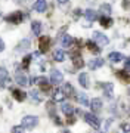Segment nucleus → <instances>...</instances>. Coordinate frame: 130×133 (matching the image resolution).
<instances>
[{"label":"nucleus","mask_w":130,"mask_h":133,"mask_svg":"<svg viewBox=\"0 0 130 133\" xmlns=\"http://www.w3.org/2000/svg\"><path fill=\"white\" fill-rule=\"evenodd\" d=\"M39 124V118L36 115H25L24 118L21 120V126L25 129H33Z\"/></svg>","instance_id":"nucleus-1"},{"label":"nucleus","mask_w":130,"mask_h":133,"mask_svg":"<svg viewBox=\"0 0 130 133\" xmlns=\"http://www.w3.org/2000/svg\"><path fill=\"white\" fill-rule=\"evenodd\" d=\"M84 120H86V123L90 124L93 129L99 130V127H101V118H98L95 114H92V112H86V114H84Z\"/></svg>","instance_id":"nucleus-2"},{"label":"nucleus","mask_w":130,"mask_h":133,"mask_svg":"<svg viewBox=\"0 0 130 133\" xmlns=\"http://www.w3.org/2000/svg\"><path fill=\"white\" fill-rule=\"evenodd\" d=\"M93 40L99 44V46H106L108 43H110V40H108V37H106L105 34L99 33V31H95L93 33Z\"/></svg>","instance_id":"nucleus-3"},{"label":"nucleus","mask_w":130,"mask_h":133,"mask_svg":"<svg viewBox=\"0 0 130 133\" xmlns=\"http://www.w3.org/2000/svg\"><path fill=\"white\" fill-rule=\"evenodd\" d=\"M6 21H8L9 24H21V21H22V14H21V12H12L10 15L6 16Z\"/></svg>","instance_id":"nucleus-4"},{"label":"nucleus","mask_w":130,"mask_h":133,"mask_svg":"<svg viewBox=\"0 0 130 133\" xmlns=\"http://www.w3.org/2000/svg\"><path fill=\"white\" fill-rule=\"evenodd\" d=\"M64 81V76L62 72L58 71V70H53L52 72H50V83H53V84H59V83H62Z\"/></svg>","instance_id":"nucleus-5"},{"label":"nucleus","mask_w":130,"mask_h":133,"mask_svg":"<svg viewBox=\"0 0 130 133\" xmlns=\"http://www.w3.org/2000/svg\"><path fill=\"white\" fill-rule=\"evenodd\" d=\"M39 46H40V52L42 53L47 52L49 48H50V37H47V36L42 37L40 38V42H39Z\"/></svg>","instance_id":"nucleus-6"},{"label":"nucleus","mask_w":130,"mask_h":133,"mask_svg":"<svg viewBox=\"0 0 130 133\" xmlns=\"http://www.w3.org/2000/svg\"><path fill=\"white\" fill-rule=\"evenodd\" d=\"M102 90H104V95H105L106 99H111L112 98V90H114V84L112 83H104L102 84Z\"/></svg>","instance_id":"nucleus-7"},{"label":"nucleus","mask_w":130,"mask_h":133,"mask_svg":"<svg viewBox=\"0 0 130 133\" xmlns=\"http://www.w3.org/2000/svg\"><path fill=\"white\" fill-rule=\"evenodd\" d=\"M78 83H80V86H83L84 89H89V87H90L89 74H87V72H81V74L78 76Z\"/></svg>","instance_id":"nucleus-8"},{"label":"nucleus","mask_w":130,"mask_h":133,"mask_svg":"<svg viewBox=\"0 0 130 133\" xmlns=\"http://www.w3.org/2000/svg\"><path fill=\"white\" fill-rule=\"evenodd\" d=\"M47 8V3H46V0H37L36 3L33 5V9L36 12H44Z\"/></svg>","instance_id":"nucleus-9"},{"label":"nucleus","mask_w":130,"mask_h":133,"mask_svg":"<svg viewBox=\"0 0 130 133\" xmlns=\"http://www.w3.org/2000/svg\"><path fill=\"white\" fill-rule=\"evenodd\" d=\"M90 108H92V111H95V112H98V111H101V108H102V101L99 99V98H93V99L90 101Z\"/></svg>","instance_id":"nucleus-10"},{"label":"nucleus","mask_w":130,"mask_h":133,"mask_svg":"<svg viewBox=\"0 0 130 133\" xmlns=\"http://www.w3.org/2000/svg\"><path fill=\"white\" fill-rule=\"evenodd\" d=\"M15 81H16L19 86H27L28 84V78H27V76H25V74H21V72H16Z\"/></svg>","instance_id":"nucleus-11"},{"label":"nucleus","mask_w":130,"mask_h":133,"mask_svg":"<svg viewBox=\"0 0 130 133\" xmlns=\"http://www.w3.org/2000/svg\"><path fill=\"white\" fill-rule=\"evenodd\" d=\"M12 95H13V98L16 101H19V102H22V101H25V98H27V93L22 90H19V89H13L12 90Z\"/></svg>","instance_id":"nucleus-12"},{"label":"nucleus","mask_w":130,"mask_h":133,"mask_svg":"<svg viewBox=\"0 0 130 133\" xmlns=\"http://www.w3.org/2000/svg\"><path fill=\"white\" fill-rule=\"evenodd\" d=\"M102 65H104V59H101V58L92 59V61L89 62V68H90V70H98V68H101Z\"/></svg>","instance_id":"nucleus-13"},{"label":"nucleus","mask_w":130,"mask_h":133,"mask_svg":"<svg viewBox=\"0 0 130 133\" xmlns=\"http://www.w3.org/2000/svg\"><path fill=\"white\" fill-rule=\"evenodd\" d=\"M84 16H86V19L87 21H96L98 19V12L96 10H93V9H87L86 12H84Z\"/></svg>","instance_id":"nucleus-14"},{"label":"nucleus","mask_w":130,"mask_h":133,"mask_svg":"<svg viewBox=\"0 0 130 133\" xmlns=\"http://www.w3.org/2000/svg\"><path fill=\"white\" fill-rule=\"evenodd\" d=\"M61 109H62V112L65 115H71L72 112H74V107H72L71 104H67V102H64V104L61 105Z\"/></svg>","instance_id":"nucleus-15"},{"label":"nucleus","mask_w":130,"mask_h":133,"mask_svg":"<svg viewBox=\"0 0 130 133\" xmlns=\"http://www.w3.org/2000/svg\"><path fill=\"white\" fill-rule=\"evenodd\" d=\"M72 62H74V66H76V68H81V66H84V62H83L81 56L77 55V53H72Z\"/></svg>","instance_id":"nucleus-16"},{"label":"nucleus","mask_w":130,"mask_h":133,"mask_svg":"<svg viewBox=\"0 0 130 133\" xmlns=\"http://www.w3.org/2000/svg\"><path fill=\"white\" fill-rule=\"evenodd\" d=\"M31 30H33V33L36 36H40V33H42V22L40 21H33L31 22Z\"/></svg>","instance_id":"nucleus-17"},{"label":"nucleus","mask_w":130,"mask_h":133,"mask_svg":"<svg viewBox=\"0 0 130 133\" xmlns=\"http://www.w3.org/2000/svg\"><path fill=\"white\" fill-rule=\"evenodd\" d=\"M108 59H110V61H112V62H120V61H123V59H124V56H123L120 52H111L110 56H108Z\"/></svg>","instance_id":"nucleus-18"},{"label":"nucleus","mask_w":130,"mask_h":133,"mask_svg":"<svg viewBox=\"0 0 130 133\" xmlns=\"http://www.w3.org/2000/svg\"><path fill=\"white\" fill-rule=\"evenodd\" d=\"M117 77H118L120 80H123L124 83H130V74H127V71L118 70V71H117Z\"/></svg>","instance_id":"nucleus-19"},{"label":"nucleus","mask_w":130,"mask_h":133,"mask_svg":"<svg viewBox=\"0 0 130 133\" xmlns=\"http://www.w3.org/2000/svg\"><path fill=\"white\" fill-rule=\"evenodd\" d=\"M31 83H34V84H39V86H46L47 84V80H46V77H33L31 78Z\"/></svg>","instance_id":"nucleus-20"},{"label":"nucleus","mask_w":130,"mask_h":133,"mask_svg":"<svg viewBox=\"0 0 130 133\" xmlns=\"http://www.w3.org/2000/svg\"><path fill=\"white\" fill-rule=\"evenodd\" d=\"M0 81L2 83H10L9 74H8V71H6L5 68H0Z\"/></svg>","instance_id":"nucleus-21"},{"label":"nucleus","mask_w":130,"mask_h":133,"mask_svg":"<svg viewBox=\"0 0 130 133\" xmlns=\"http://www.w3.org/2000/svg\"><path fill=\"white\" fill-rule=\"evenodd\" d=\"M98 46H99V44H96L95 42H90V40L87 42V49H89L90 52H93V53H99L101 52V48H98Z\"/></svg>","instance_id":"nucleus-22"},{"label":"nucleus","mask_w":130,"mask_h":133,"mask_svg":"<svg viewBox=\"0 0 130 133\" xmlns=\"http://www.w3.org/2000/svg\"><path fill=\"white\" fill-rule=\"evenodd\" d=\"M65 52L64 50H56V52L53 53V58H55V61H58V62H62V61H65Z\"/></svg>","instance_id":"nucleus-23"},{"label":"nucleus","mask_w":130,"mask_h":133,"mask_svg":"<svg viewBox=\"0 0 130 133\" xmlns=\"http://www.w3.org/2000/svg\"><path fill=\"white\" fill-rule=\"evenodd\" d=\"M53 99L56 101V102H61V101L65 99V93L61 90H55L53 92Z\"/></svg>","instance_id":"nucleus-24"},{"label":"nucleus","mask_w":130,"mask_h":133,"mask_svg":"<svg viewBox=\"0 0 130 133\" xmlns=\"http://www.w3.org/2000/svg\"><path fill=\"white\" fill-rule=\"evenodd\" d=\"M74 43V38L71 37V36H65L62 40V46L64 48H71V44Z\"/></svg>","instance_id":"nucleus-25"},{"label":"nucleus","mask_w":130,"mask_h":133,"mask_svg":"<svg viewBox=\"0 0 130 133\" xmlns=\"http://www.w3.org/2000/svg\"><path fill=\"white\" fill-rule=\"evenodd\" d=\"M101 14L104 15V16H108V15L111 14V6L108 5V3H104V5H101Z\"/></svg>","instance_id":"nucleus-26"},{"label":"nucleus","mask_w":130,"mask_h":133,"mask_svg":"<svg viewBox=\"0 0 130 133\" xmlns=\"http://www.w3.org/2000/svg\"><path fill=\"white\" fill-rule=\"evenodd\" d=\"M78 102H80V104L83 105V107H87V105L90 104V102H89V99H87V96H86V93H80V95H78Z\"/></svg>","instance_id":"nucleus-27"},{"label":"nucleus","mask_w":130,"mask_h":133,"mask_svg":"<svg viewBox=\"0 0 130 133\" xmlns=\"http://www.w3.org/2000/svg\"><path fill=\"white\" fill-rule=\"evenodd\" d=\"M111 24H112V19L111 18H108V16H102L101 18V25L102 27L108 28V27H111Z\"/></svg>","instance_id":"nucleus-28"},{"label":"nucleus","mask_w":130,"mask_h":133,"mask_svg":"<svg viewBox=\"0 0 130 133\" xmlns=\"http://www.w3.org/2000/svg\"><path fill=\"white\" fill-rule=\"evenodd\" d=\"M118 133H130V124L129 123H121L118 127Z\"/></svg>","instance_id":"nucleus-29"},{"label":"nucleus","mask_w":130,"mask_h":133,"mask_svg":"<svg viewBox=\"0 0 130 133\" xmlns=\"http://www.w3.org/2000/svg\"><path fill=\"white\" fill-rule=\"evenodd\" d=\"M28 48H30V40H22L18 44V50H27Z\"/></svg>","instance_id":"nucleus-30"},{"label":"nucleus","mask_w":130,"mask_h":133,"mask_svg":"<svg viewBox=\"0 0 130 133\" xmlns=\"http://www.w3.org/2000/svg\"><path fill=\"white\" fill-rule=\"evenodd\" d=\"M30 95H31V98H33L36 102H40V101H42V96H40V92L39 90H31V92H30Z\"/></svg>","instance_id":"nucleus-31"},{"label":"nucleus","mask_w":130,"mask_h":133,"mask_svg":"<svg viewBox=\"0 0 130 133\" xmlns=\"http://www.w3.org/2000/svg\"><path fill=\"white\" fill-rule=\"evenodd\" d=\"M64 93H68V95H72L74 93V89H72V86L70 83H65L64 84Z\"/></svg>","instance_id":"nucleus-32"},{"label":"nucleus","mask_w":130,"mask_h":133,"mask_svg":"<svg viewBox=\"0 0 130 133\" xmlns=\"http://www.w3.org/2000/svg\"><path fill=\"white\" fill-rule=\"evenodd\" d=\"M31 59H33V56H31V55H30V56H25L24 61H22V66H24V68H28L30 61H31Z\"/></svg>","instance_id":"nucleus-33"},{"label":"nucleus","mask_w":130,"mask_h":133,"mask_svg":"<svg viewBox=\"0 0 130 133\" xmlns=\"http://www.w3.org/2000/svg\"><path fill=\"white\" fill-rule=\"evenodd\" d=\"M22 126H15L13 129H12V133H22Z\"/></svg>","instance_id":"nucleus-34"},{"label":"nucleus","mask_w":130,"mask_h":133,"mask_svg":"<svg viewBox=\"0 0 130 133\" xmlns=\"http://www.w3.org/2000/svg\"><path fill=\"white\" fill-rule=\"evenodd\" d=\"M123 8L124 9H130V0H123Z\"/></svg>","instance_id":"nucleus-35"},{"label":"nucleus","mask_w":130,"mask_h":133,"mask_svg":"<svg viewBox=\"0 0 130 133\" xmlns=\"http://www.w3.org/2000/svg\"><path fill=\"white\" fill-rule=\"evenodd\" d=\"M124 68H126V71H130V58H127V61L124 64Z\"/></svg>","instance_id":"nucleus-36"},{"label":"nucleus","mask_w":130,"mask_h":133,"mask_svg":"<svg viewBox=\"0 0 130 133\" xmlns=\"http://www.w3.org/2000/svg\"><path fill=\"white\" fill-rule=\"evenodd\" d=\"M3 50H5V42L0 38V52H3Z\"/></svg>","instance_id":"nucleus-37"},{"label":"nucleus","mask_w":130,"mask_h":133,"mask_svg":"<svg viewBox=\"0 0 130 133\" xmlns=\"http://www.w3.org/2000/svg\"><path fill=\"white\" fill-rule=\"evenodd\" d=\"M67 123H68V124H74V123H76L74 117H70V120H67Z\"/></svg>","instance_id":"nucleus-38"},{"label":"nucleus","mask_w":130,"mask_h":133,"mask_svg":"<svg viewBox=\"0 0 130 133\" xmlns=\"http://www.w3.org/2000/svg\"><path fill=\"white\" fill-rule=\"evenodd\" d=\"M74 15H76V18H77L78 15H81V10H80V9H76V14H74Z\"/></svg>","instance_id":"nucleus-39"},{"label":"nucleus","mask_w":130,"mask_h":133,"mask_svg":"<svg viewBox=\"0 0 130 133\" xmlns=\"http://www.w3.org/2000/svg\"><path fill=\"white\" fill-rule=\"evenodd\" d=\"M59 3H65V2H67V0H58Z\"/></svg>","instance_id":"nucleus-40"},{"label":"nucleus","mask_w":130,"mask_h":133,"mask_svg":"<svg viewBox=\"0 0 130 133\" xmlns=\"http://www.w3.org/2000/svg\"><path fill=\"white\" fill-rule=\"evenodd\" d=\"M15 2H16V3H21V2H24V0H15Z\"/></svg>","instance_id":"nucleus-41"},{"label":"nucleus","mask_w":130,"mask_h":133,"mask_svg":"<svg viewBox=\"0 0 130 133\" xmlns=\"http://www.w3.org/2000/svg\"><path fill=\"white\" fill-rule=\"evenodd\" d=\"M62 133H70V132H68V130H64V132Z\"/></svg>","instance_id":"nucleus-42"},{"label":"nucleus","mask_w":130,"mask_h":133,"mask_svg":"<svg viewBox=\"0 0 130 133\" xmlns=\"http://www.w3.org/2000/svg\"><path fill=\"white\" fill-rule=\"evenodd\" d=\"M0 19H2V14H0Z\"/></svg>","instance_id":"nucleus-43"},{"label":"nucleus","mask_w":130,"mask_h":133,"mask_svg":"<svg viewBox=\"0 0 130 133\" xmlns=\"http://www.w3.org/2000/svg\"><path fill=\"white\" fill-rule=\"evenodd\" d=\"M129 95H130V89H129Z\"/></svg>","instance_id":"nucleus-44"},{"label":"nucleus","mask_w":130,"mask_h":133,"mask_svg":"<svg viewBox=\"0 0 130 133\" xmlns=\"http://www.w3.org/2000/svg\"><path fill=\"white\" fill-rule=\"evenodd\" d=\"M99 133H101V132H99Z\"/></svg>","instance_id":"nucleus-45"}]
</instances>
